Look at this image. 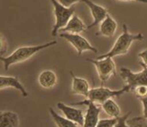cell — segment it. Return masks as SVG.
Masks as SVG:
<instances>
[{
  "instance_id": "1",
  "label": "cell",
  "mask_w": 147,
  "mask_h": 127,
  "mask_svg": "<svg viewBox=\"0 0 147 127\" xmlns=\"http://www.w3.org/2000/svg\"><path fill=\"white\" fill-rule=\"evenodd\" d=\"M56 44H57V41H51L45 44H38V45L19 47L18 48H17L16 50L13 51L8 57H4L0 56V60L3 63L4 69L7 71L13 64L26 61L39 52L45 48H48L51 46L55 45Z\"/></svg>"
},
{
  "instance_id": "2",
  "label": "cell",
  "mask_w": 147,
  "mask_h": 127,
  "mask_svg": "<svg viewBox=\"0 0 147 127\" xmlns=\"http://www.w3.org/2000/svg\"><path fill=\"white\" fill-rule=\"evenodd\" d=\"M122 28H123V32L120 36L116 39L112 48L108 53L100 55L97 58V60H101V59H105L107 57L113 58L117 56L125 55L128 53L129 48L133 42L143 41L144 36L142 35V33H138L136 34L131 33L128 30L127 24H123Z\"/></svg>"
},
{
  "instance_id": "3",
  "label": "cell",
  "mask_w": 147,
  "mask_h": 127,
  "mask_svg": "<svg viewBox=\"0 0 147 127\" xmlns=\"http://www.w3.org/2000/svg\"><path fill=\"white\" fill-rule=\"evenodd\" d=\"M51 3L54 8V15L55 22L51 29V35L56 37L58 31L63 29L75 12V5L70 6H64L61 2L51 0Z\"/></svg>"
},
{
  "instance_id": "4",
  "label": "cell",
  "mask_w": 147,
  "mask_h": 127,
  "mask_svg": "<svg viewBox=\"0 0 147 127\" xmlns=\"http://www.w3.org/2000/svg\"><path fill=\"white\" fill-rule=\"evenodd\" d=\"M129 91L130 88L127 85H125L119 90H112L101 86L90 89L86 100L101 106L105 102L110 98H119L123 95H124L125 93H127Z\"/></svg>"
},
{
  "instance_id": "5",
  "label": "cell",
  "mask_w": 147,
  "mask_h": 127,
  "mask_svg": "<svg viewBox=\"0 0 147 127\" xmlns=\"http://www.w3.org/2000/svg\"><path fill=\"white\" fill-rule=\"evenodd\" d=\"M142 70L138 72H134L127 68H120V76L126 82L130 88V91H134V90L138 87H147V67L139 61Z\"/></svg>"
},
{
  "instance_id": "6",
  "label": "cell",
  "mask_w": 147,
  "mask_h": 127,
  "mask_svg": "<svg viewBox=\"0 0 147 127\" xmlns=\"http://www.w3.org/2000/svg\"><path fill=\"white\" fill-rule=\"evenodd\" d=\"M91 64L95 66L96 72L98 74L100 81L105 83L111 77L116 75V67L112 58L107 57L101 60H94V59H86Z\"/></svg>"
},
{
  "instance_id": "7",
  "label": "cell",
  "mask_w": 147,
  "mask_h": 127,
  "mask_svg": "<svg viewBox=\"0 0 147 127\" xmlns=\"http://www.w3.org/2000/svg\"><path fill=\"white\" fill-rule=\"evenodd\" d=\"M61 38L67 41L73 47L75 48L78 55L80 56L86 51H91L95 53H97V48L90 44V41L80 34H73L68 33H60Z\"/></svg>"
},
{
  "instance_id": "8",
  "label": "cell",
  "mask_w": 147,
  "mask_h": 127,
  "mask_svg": "<svg viewBox=\"0 0 147 127\" xmlns=\"http://www.w3.org/2000/svg\"><path fill=\"white\" fill-rule=\"evenodd\" d=\"M71 106H87V111L84 117V124L82 127H96L99 122V115L101 111V106L86 101L77 102L70 103Z\"/></svg>"
},
{
  "instance_id": "9",
  "label": "cell",
  "mask_w": 147,
  "mask_h": 127,
  "mask_svg": "<svg viewBox=\"0 0 147 127\" xmlns=\"http://www.w3.org/2000/svg\"><path fill=\"white\" fill-rule=\"evenodd\" d=\"M82 3H85L88 6L93 19V22L90 25L87 26V29L93 28L94 26L100 24L109 14L108 10L105 8L104 6L98 5V4L93 3L92 1L83 0V1H82Z\"/></svg>"
},
{
  "instance_id": "10",
  "label": "cell",
  "mask_w": 147,
  "mask_h": 127,
  "mask_svg": "<svg viewBox=\"0 0 147 127\" xmlns=\"http://www.w3.org/2000/svg\"><path fill=\"white\" fill-rule=\"evenodd\" d=\"M57 107L63 113L66 118L76 123L78 126H80L82 127L83 126L85 115H84L82 110L74 107L71 105L65 104L61 102H58Z\"/></svg>"
},
{
  "instance_id": "11",
  "label": "cell",
  "mask_w": 147,
  "mask_h": 127,
  "mask_svg": "<svg viewBox=\"0 0 147 127\" xmlns=\"http://www.w3.org/2000/svg\"><path fill=\"white\" fill-rule=\"evenodd\" d=\"M7 88L16 89L22 94L23 97H28L29 95V93L18 76H0V90Z\"/></svg>"
},
{
  "instance_id": "12",
  "label": "cell",
  "mask_w": 147,
  "mask_h": 127,
  "mask_svg": "<svg viewBox=\"0 0 147 127\" xmlns=\"http://www.w3.org/2000/svg\"><path fill=\"white\" fill-rule=\"evenodd\" d=\"M118 25L115 19L110 14H108L106 18L100 24L99 32L96 33V36H103L105 38H112L115 34Z\"/></svg>"
},
{
  "instance_id": "13",
  "label": "cell",
  "mask_w": 147,
  "mask_h": 127,
  "mask_svg": "<svg viewBox=\"0 0 147 127\" xmlns=\"http://www.w3.org/2000/svg\"><path fill=\"white\" fill-rule=\"evenodd\" d=\"M70 75L72 76L71 92L74 95H82L86 98L90 91L89 82L84 78L76 76L72 72H70Z\"/></svg>"
},
{
  "instance_id": "14",
  "label": "cell",
  "mask_w": 147,
  "mask_h": 127,
  "mask_svg": "<svg viewBox=\"0 0 147 127\" xmlns=\"http://www.w3.org/2000/svg\"><path fill=\"white\" fill-rule=\"evenodd\" d=\"M86 29H87V26L83 21L77 14H74L67 25L63 29H62L60 31L73 34H79Z\"/></svg>"
},
{
  "instance_id": "15",
  "label": "cell",
  "mask_w": 147,
  "mask_h": 127,
  "mask_svg": "<svg viewBox=\"0 0 147 127\" xmlns=\"http://www.w3.org/2000/svg\"><path fill=\"white\" fill-rule=\"evenodd\" d=\"M57 76L52 70H45L38 76L40 86L45 89H51L57 84Z\"/></svg>"
},
{
  "instance_id": "16",
  "label": "cell",
  "mask_w": 147,
  "mask_h": 127,
  "mask_svg": "<svg viewBox=\"0 0 147 127\" xmlns=\"http://www.w3.org/2000/svg\"><path fill=\"white\" fill-rule=\"evenodd\" d=\"M18 114L10 111H0V127H19Z\"/></svg>"
},
{
  "instance_id": "17",
  "label": "cell",
  "mask_w": 147,
  "mask_h": 127,
  "mask_svg": "<svg viewBox=\"0 0 147 127\" xmlns=\"http://www.w3.org/2000/svg\"><path fill=\"white\" fill-rule=\"evenodd\" d=\"M101 109H103L111 118H118L120 117L121 110L113 98H110L105 102L101 105Z\"/></svg>"
},
{
  "instance_id": "18",
  "label": "cell",
  "mask_w": 147,
  "mask_h": 127,
  "mask_svg": "<svg viewBox=\"0 0 147 127\" xmlns=\"http://www.w3.org/2000/svg\"><path fill=\"white\" fill-rule=\"evenodd\" d=\"M48 111L50 113L52 120L54 121L55 124L57 126V127H78L76 123L58 114L52 108H49Z\"/></svg>"
},
{
  "instance_id": "19",
  "label": "cell",
  "mask_w": 147,
  "mask_h": 127,
  "mask_svg": "<svg viewBox=\"0 0 147 127\" xmlns=\"http://www.w3.org/2000/svg\"><path fill=\"white\" fill-rule=\"evenodd\" d=\"M127 125L129 127H147V119L142 117H135L127 119Z\"/></svg>"
},
{
  "instance_id": "20",
  "label": "cell",
  "mask_w": 147,
  "mask_h": 127,
  "mask_svg": "<svg viewBox=\"0 0 147 127\" xmlns=\"http://www.w3.org/2000/svg\"><path fill=\"white\" fill-rule=\"evenodd\" d=\"M118 118H106L99 120L96 127H114Z\"/></svg>"
},
{
  "instance_id": "21",
  "label": "cell",
  "mask_w": 147,
  "mask_h": 127,
  "mask_svg": "<svg viewBox=\"0 0 147 127\" xmlns=\"http://www.w3.org/2000/svg\"><path fill=\"white\" fill-rule=\"evenodd\" d=\"M131 112L130 111V112H128L124 115L119 117L118 121H117V122H116L114 127H129L127 122L128 117H129V115L131 114Z\"/></svg>"
},
{
  "instance_id": "22",
  "label": "cell",
  "mask_w": 147,
  "mask_h": 127,
  "mask_svg": "<svg viewBox=\"0 0 147 127\" xmlns=\"http://www.w3.org/2000/svg\"><path fill=\"white\" fill-rule=\"evenodd\" d=\"M135 95L137 96V98H142V97H145L147 95V87H138L134 89V91Z\"/></svg>"
},
{
  "instance_id": "23",
  "label": "cell",
  "mask_w": 147,
  "mask_h": 127,
  "mask_svg": "<svg viewBox=\"0 0 147 127\" xmlns=\"http://www.w3.org/2000/svg\"><path fill=\"white\" fill-rule=\"evenodd\" d=\"M7 42L3 35L0 34V53L3 54L7 51Z\"/></svg>"
},
{
  "instance_id": "24",
  "label": "cell",
  "mask_w": 147,
  "mask_h": 127,
  "mask_svg": "<svg viewBox=\"0 0 147 127\" xmlns=\"http://www.w3.org/2000/svg\"><path fill=\"white\" fill-rule=\"evenodd\" d=\"M138 99L140 100L142 104V110H143V115H142V117L147 119V95L145 96V97L138 98Z\"/></svg>"
},
{
  "instance_id": "25",
  "label": "cell",
  "mask_w": 147,
  "mask_h": 127,
  "mask_svg": "<svg viewBox=\"0 0 147 127\" xmlns=\"http://www.w3.org/2000/svg\"><path fill=\"white\" fill-rule=\"evenodd\" d=\"M138 56L140 59V61L142 63H143L147 67V49H145L142 52H141L138 54Z\"/></svg>"
},
{
  "instance_id": "26",
  "label": "cell",
  "mask_w": 147,
  "mask_h": 127,
  "mask_svg": "<svg viewBox=\"0 0 147 127\" xmlns=\"http://www.w3.org/2000/svg\"><path fill=\"white\" fill-rule=\"evenodd\" d=\"M146 3H147V2H146Z\"/></svg>"
}]
</instances>
